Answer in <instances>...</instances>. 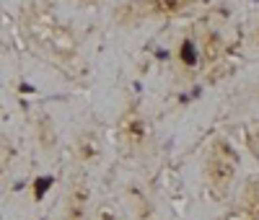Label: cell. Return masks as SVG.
<instances>
[{
    "instance_id": "2",
    "label": "cell",
    "mask_w": 259,
    "mask_h": 220,
    "mask_svg": "<svg viewBox=\"0 0 259 220\" xmlns=\"http://www.w3.org/2000/svg\"><path fill=\"white\" fill-rule=\"evenodd\" d=\"M239 153L226 138H215L207 145L202 176H205V189L212 200H226L236 176H239Z\"/></svg>"
},
{
    "instance_id": "5",
    "label": "cell",
    "mask_w": 259,
    "mask_h": 220,
    "mask_svg": "<svg viewBox=\"0 0 259 220\" xmlns=\"http://www.w3.org/2000/svg\"><path fill=\"white\" fill-rule=\"evenodd\" d=\"M236 205H241L254 220H259V179H249L239 194Z\"/></svg>"
},
{
    "instance_id": "1",
    "label": "cell",
    "mask_w": 259,
    "mask_h": 220,
    "mask_svg": "<svg viewBox=\"0 0 259 220\" xmlns=\"http://www.w3.org/2000/svg\"><path fill=\"white\" fill-rule=\"evenodd\" d=\"M21 31L31 47L52 60L60 70L78 73L80 68V44L68 24H62L60 16L45 3H29L18 16Z\"/></svg>"
},
{
    "instance_id": "6",
    "label": "cell",
    "mask_w": 259,
    "mask_h": 220,
    "mask_svg": "<svg viewBox=\"0 0 259 220\" xmlns=\"http://www.w3.org/2000/svg\"><path fill=\"white\" fill-rule=\"evenodd\" d=\"M192 6V0H150V13L158 18H174Z\"/></svg>"
},
{
    "instance_id": "7",
    "label": "cell",
    "mask_w": 259,
    "mask_h": 220,
    "mask_svg": "<svg viewBox=\"0 0 259 220\" xmlns=\"http://www.w3.org/2000/svg\"><path fill=\"white\" fill-rule=\"evenodd\" d=\"M223 220H254V217H251L241 205H233V207L226 212V217H223Z\"/></svg>"
},
{
    "instance_id": "8",
    "label": "cell",
    "mask_w": 259,
    "mask_h": 220,
    "mask_svg": "<svg viewBox=\"0 0 259 220\" xmlns=\"http://www.w3.org/2000/svg\"><path fill=\"white\" fill-rule=\"evenodd\" d=\"M254 41H256V47H259V26H256V31H254Z\"/></svg>"
},
{
    "instance_id": "3",
    "label": "cell",
    "mask_w": 259,
    "mask_h": 220,
    "mask_svg": "<svg viewBox=\"0 0 259 220\" xmlns=\"http://www.w3.org/2000/svg\"><path fill=\"white\" fill-rule=\"evenodd\" d=\"M91 217V184L89 173L83 168H75L68 179L65 194L60 200V215L57 220H89Z\"/></svg>"
},
{
    "instance_id": "4",
    "label": "cell",
    "mask_w": 259,
    "mask_h": 220,
    "mask_svg": "<svg viewBox=\"0 0 259 220\" xmlns=\"http://www.w3.org/2000/svg\"><path fill=\"white\" fill-rule=\"evenodd\" d=\"M117 140H119V148L124 153H130V156L145 153V148L150 145V124L138 109H130V112L119 119Z\"/></svg>"
}]
</instances>
